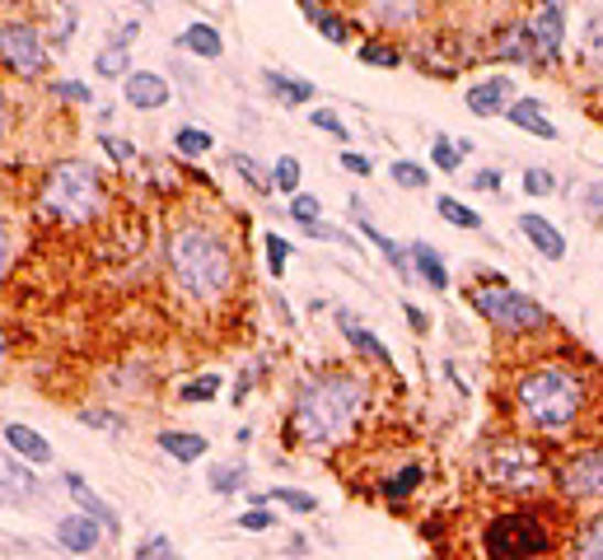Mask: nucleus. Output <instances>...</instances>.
Listing matches in <instances>:
<instances>
[{
  "mask_svg": "<svg viewBox=\"0 0 603 560\" xmlns=\"http://www.w3.org/2000/svg\"><path fill=\"white\" fill-rule=\"evenodd\" d=\"M56 94L71 98V104H89V89H85V85H75V79H62V85H56Z\"/></svg>",
  "mask_w": 603,
  "mask_h": 560,
  "instance_id": "50",
  "label": "nucleus"
},
{
  "mask_svg": "<svg viewBox=\"0 0 603 560\" xmlns=\"http://www.w3.org/2000/svg\"><path fill=\"white\" fill-rule=\"evenodd\" d=\"M369 14L388 29H402V24H417V19L426 14V6H394V0H384V6H369Z\"/></svg>",
  "mask_w": 603,
  "mask_h": 560,
  "instance_id": "30",
  "label": "nucleus"
},
{
  "mask_svg": "<svg viewBox=\"0 0 603 560\" xmlns=\"http://www.w3.org/2000/svg\"><path fill=\"white\" fill-rule=\"evenodd\" d=\"M0 491H10L19 499H33L37 495V476L19 463V457H0Z\"/></svg>",
  "mask_w": 603,
  "mask_h": 560,
  "instance_id": "24",
  "label": "nucleus"
},
{
  "mask_svg": "<svg viewBox=\"0 0 603 560\" xmlns=\"http://www.w3.org/2000/svg\"><path fill=\"white\" fill-rule=\"evenodd\" d=\"M277 518H271V509H248V514H239V528L244 532H267Z\"/></svg>",
  "mask_w": 603,
  "mask_h": 560,
  "instance_id": "47",
  "label": "nucleus"
},
{
  "mask_svg": "<svg viewBox=\"0 0 603 560\" xmlns=\"http://www.w3.org/2000/svg\"><path fill=\"white\" fill-rule=\"evenodd\" d=\"M136 560H179V551H173L169 537H150V542L136 551Z\"/></svg>",
  "mask_w": 603,
  "mask_h": 560,
  "instance_id": "44",
  "label": "nucleus"
},
{
  "mask_svg": "<svg viewBox=\"0 0 603 560\" xmlns=\"http://www.w3.org/2000/svg\"><path fill=\"white\" fill-rule=\"evenodd\" d=\"M473 309L492 323L496 332L505 336H524V332H542L548 327V309L529 299L524 290H510V286H477L473 294Z\"/></svg>",
  "mask_w": 603,
  "mask_h": 560,
  "instance_id": "7",
  "label": "nucleus"
},
{
  "mask_svg": "<svg viewBox=\"0 0 603 560\" xmlns=\"http://www.w3.org/2000/svg\"><path fill=\"white\" fill-rule=\"evenodd\" d=\"M552 482L567 505H594V499H603V439L561 457L552 467Z\"/></svg>",
  "mask_w": 603,
  "mask_h": 560,
  "instance_id": "8",
  "label": "nucleus"
},
{
  "mask_svg": "<svg viewBox=\"0 0 603 560\" xmlns=\"http://www.w3.org/2000/svg\"><path fill=\"white\" fill-rule=\"evenodd\" d=\"M575 556L580 560H603V509L585 518V528L575 532Z\"/></svg>",
  "mask_w": 603,
  "mask_h": 560,
  "instance_id": "25",
  "label": "nucleus"
},
{
  "mask_svg": "<svg viewBox=\"0 0 603 560\" xmlns=\"http://www.w3.org/2000/svg\"><path fill=\"white\" fill-rule=\"evenodd\" d=\"M585 206H590V215H603V183L585 187Z\"/></svg>",
  "mask_w": 603,
  "mask_h": 560,
  "instance_id": "53",
  "label": "nucleus"
},
{
  "mask_svg": "<svg viewBox=\"0 0 603 560\" xmlns=\"http://www.w3.org/2000/svg\"><path fill=\"white\" fill-rule=\"evenodd\" d=\"M267 499H277V505L295 509V514H314V509H319V499H314V495H309V491H290V486L267 491V495H258V499H252V505H267Z\"/></svg>",
  "mask_w": 603,
  "mask_h": 560,
  "instance_id": "29",
  "label": "nucleus"
},
{
  "mask_svg": "<svg viewBox=\"0 0 603 560\" xmlns=\"http://www.w3.org/2000/svg\"><path fill=\"white\" fill-rule=\"evenodd\" d=\"M388 173H394V183L407 187V192H421L426 183H431V169H421L417 159H394V169Z\"/></svg>",
  "mask_w": 603,
  "mask_h": 560,
  "instance_id": "32",
  "label": "nucleus"
},
{
  "mask_svg": "<svg viewBox=\"0 0 603 560\" xmlns=\"http://www.w3.org/2000/svg\"><path fill=\"white\" fill-rule=\"evenodd\" d=\"M557 551V532L538 509H505L482 528L486 560H548Z\"/></svg>",
  "mask_w": 603,
  "mask_h": 560,
  "instance_id": "5",
  "label": "nucleus"
},
{
  "mask_svg": "<svg viewBox=\"0 0 603 560\" xmlns=\"http://www.w3.org/2000/svg\"><path fill=\"white\" fill-rule=\"evenodd\" d=\"M248 482V467H211V491H239Z\"/></svg>",
  "mask_w": 603,
  "mask_h": 560,
  "instance_id": "41",
  "label": "nucleus"
},
{
  "mask_svg": "<svg viewBox=\"0 0 603 560\" xmlns=\"http://www.w3.org/2000/svg\"><path fill=\"white\" fill-rule=\"evenodd\" d=\"M580 47L594 66H603V10H590V19L580 24Z\"/></svg>",
  "mask_w": 603,
  "mask_h": 560,
  "instance_id": "31",
  "label": "nucleus"
},
{
  "mask_svg": "<svg viewBox=\"0 0 603 560\" xmlns=\"http://www.w3.org/2000/svg\"><path fill=\"white\" fill-rule=\"evenodd\" d=\"M229 164H235V169H239V173H244L248 183L258 187L262 196H271V187H277V183H271V173H262V164H258V159H248V154H239V150H235V154H229Z\"/></svg>",
  "mask_w": 603,
  "mask_h": 560,
  "instance_id": "34",
  "label": "nucleus"
},
{
  "mask_svg": "<svg viewBox=\"0 0 603 560\" xmlns=\"http://www.w3.org/2000/svg\"><path fill=\"white\" fill-rule=\"evenodd\" d=\"M94 66H99V75H131L127 71V52H99V62H94Z\"/></svg>",
  "mask_w": 603,
  "mask_h": 560,
  "instance_id": "46",
  "label": "nucleus"
},
{
  "mask_svg": "<svg viewBox=\"0 0 603 560\" xmlns=\"http://www.w3.org/2000/svg\"><path fill=\"white\" fill-rule=\"evenodd\" d=\"M122 94H127V104L141 108V112L164 108V104H169V79L154 75V71H131L127 85H122Z\"/></svg>",
  "mask_w": 603,
  "mask_h": 560,
  "instance_id": "15",
  "label": "nucleus"
},
{
  "mask_svg": "<svg viewBox=\"0 0 603 560\" xmlns=\"http://www.w3.org/2000/svg\"><path fill=\"white\" fill-rule=\"evenodd\" d=\"M216 392H220V374H202L183 384V402H211Z\"/></svg>",
  "mask_w": 603,
  "mask_h": 560,
  "instance_id": "36",
  "label": "nucleus"
},
{
  "mask_svg": "<svg viewBox=\"0 0 603 560\" xmlns=\"http://www.w3.org/2000/svg\"><path fill=\"white\" fill-rule=\"evenodd\" d=\"M360 229H365V238H369V244H375V248L388 257V267H394L398 276H407V271H412V262H407V252L394 244V238H388V234H379L375 225H369V219H360Z\"/></svg>",
  "mask_w": 603,
  "mask_h": 560,
  "instance_id": "27",
  "label": "nucleus"
},
{
  "mask_svg": "<svg viewBox=\"0 0 603 560\" xmlns=\"http://www.w3.org/2000/svg\"><path fill=\"white\" fill-rule=\"evenodd\" d=\"M402 313H407V323H412V332H426L431 323H426V313L417 309V304H402Z\"/></svg>",
  "mask_w": 603,
  "mask_h": 560,
  "instance_id": "54",
  "label": "nucleus"
},
{
  "mask_svg": "<svg viewBox=\"0 0 603 560\" xmlns=\"http://www.w3.org/2000/svg\"><path fill=\"white\" fill-rule=\"evenodd\" d=\"M337 323H342V336H346V342H352V351H360V355H369V359H388V346L379 342V336L375 332H365L360 323H356V313H337Z\"/></svg>",
  "mask_w": 603,
  "mask_h": 560,
  "instance_id": "22",
  "label": "nucleus"
},
{
  "mask_svg": "<svg viewBox=\"0 0 603 560\" xmlns=\"http://www.w3.org/2000/svg\"><path fill=\"white\" fill-rule=\"evenodd\" d=\"M173 146H179V154H206V150H211V131H202V127H179Z\"/></svg>",
  "mask_w": 603,
  "mask_h": 560,
  "instance_id": "39",
  "label": "nucleus"
},
{
  "mask_svg": "<svg viewBox=\"0 0 603 560\" xmlns=\"http://www.w3.org/2000/svg\"><path fill=\"white\" fill-rule=\"evenodd\" d=\"M99 146H104L108 159H118V164H131V159H136V150L127 146V140H118V136H99Z\"/></svg>",
  "mask_w": 603,
  "mask_h": 560,
  "instance_id": "48",
  "label": "nucleus"
},
{
  "mask_svg": "<svg viewBox=\"0 0 603 560\" xmlns=\"http://www.w3.org/2000/svg\"><path fill=\"white\" fill-rule=\"evenodd\" d=\"M435 211H440V219H444V225H454V229H482V215H477L473 206L454 202V196H440V202H435Z\"/></svg>",
  "mask_w": 603,
  "mask_h": 560,
  "instance_id": "28",
  "label": "nucleus"
},
{
  "mask_svg": "<svg viewBox=\"0 0 603 560\" xmlns=\"http://www.w3.org/2000/svg\"><path fill=\"white\" fill-rule=\"evenodd\" d=\"M37 206L52 219H66V225H85V219L99 215L104 206V187H99V173L89 164H56L43 183V196Z\"/></svg>",
  "mask_w": 603,
  "mask_h": 560,
  "instance_id": "6",
  "label": "nucleus"
},
{
  "mask_svg": "<svg viewBox=\"0 0 603 560\" xmlns=\"http://www.w3.org/2000/svg\"><path fill=\"white\" fill-rule=\"evenodd\" d=\"M56 537H62L66 551L89 556L94 547H99V524H94V518H85V514H71V518H62V524H56Z\"/></svg>",
  "mask_w": 603,
  "mask_h": 560,
  "instance_id": "17",
  "label": "nucleus"
},
{
  "mask_svg": "<svg viewBox=\"0 0 603 560\" xmlns=\"http://www.w3.org/2000/svg\"><path fill=\"white\" fill-rule=\"evenodd\" d=\"M421 476H426L421 463H407L398 476H388V482H384V499H394V505H402V499L421 486Z\"/></svg>",
  "mask_w": 603,
  "mask_h": 560,
  "instance_id": "26",
  "label": "nucleus"
},
{
  "mask_svg": "<svg viewBox=\"0 0 603 560\" xmlns=\"http://www.w3.org/2000/svg\"><path fill=\"white\" fill-rule=\"evenodd\" d=\"M6 444L19 457H29V463H52V444L43 434H33L29 426H19V420H14V426H6Z\"/></svg>",
  "mask_w": 603,
  "mask_h": 560,
  "instance_id": "19",
  "label": "nucleus"
},
{
  "mask_svg": "<svg viewBox=\"0 0 603 560\" xmlns=\"http://www.w3.org/2000/svg\"><path fill=\"white\" fill-rule=\"evenodd\" d=\"M557 183H552V173L548 169H524V192L529 196H548Z\"/></svg>",
  "mask_w": 603,
  "mask_h": 560,
  "instance_id": "43",
  "label": "nucleus"
},
{
  "mask_svg": "<svg viewBox=\"0 0 603 560\" xmlns=\"http://www.w3.org/2000/svg\"><path fill=\"white\" fill-rule=\"evenodd\" d=\"M515 79L510 75H492V79H477V85L463 94V104H469L473 117H500V112H510L515 104Z\"/></svg>",
  "mask_w": 603,
  "mask_h": 560,
  "instance_id": "10",
  "label": "nucleus"
},
{
  "mask_svg": "<svg viewBox=\"0 0 603 560\" xmlns=\"http://www.w3.org/2000/svg\"><path fill=\"white\" fill-rule=\"evenodd\" d=\"M473 146H469V140H459V146H454V140H435V150H431V164L440 169V173H454L459 164H463V154H469Z\"/></svg>",
  "mask_w": 603,
  "mask_h": 560,
  "instance_id": "33",
  "label": "nucleus"
},
{
  "mask_svg": "<svg viewBox=\"0 0 603 560\" xmlns=\"http://www.w3.org/2000/svg\"><path fill=\"white\" fill-rule=\"evenodd\" d=\"M169 271L179 280V290L197 304H216L235 290V252L206 225H183L169 238Z\"/></svg>",
  "mask_w": 603,
  "mask_h": 560,
  "instance_id": "3",
  "label": "nucleus"
},
{
  "mask_svg": "<svg viewBox=\"0 0 603 560\" xmlns=\"http://www.w3.org/2000/svg\"><path fill=\"white\" fill-rule=\"evenodd\" d=\"M314 29H319V33L327 37V43H337V47L346 43V37H352V24H346L342 14H333V10H323V14L314 19Z\"/></svg>",
  "mask_w": 603,
  "mask_h": 560,
  "instance_id": "38",
  "label": "nucleus"
},
{
  "mask_svg": "<svg viewBox=\"0 0 603 560\" xmlns=\"http://www.w3.org/2000/svg\"><path fill=\"white\" fill-rule=\"evenodd\" d=\"M66 491L75 495V505H80V514H85V518H94V524L108 528V532H122V518H118V509L104 505V499L89 491V482H85L80 472H66Z\"/></svg>",
  "mask_w": 603,
  "mask_h": 560,
  "instance_id": "14",
  "label": "nucleus"
},
{
  "mask_svg": "<svg viewBox=\"0 0 603 560\" xmlns=\"http://www.w3.org/2000/svg\"><path fill=\"white\" fill-rule=\"evenodd\" d=\"M529 29L542 47V62H561V37H567V6H538L529 14Z\"/></svg>",
  "mask_w": 603,
  "mask_h": 560,
  "instance_id": "12",
  "label": "nucleus"
},
{
  "mask_svg": "<svg viewBox=\"0 0 603 560\" xmlns=\"http://www.w3.org/2000/svg\"><path fill=\"white\" fill-rule=\"evenodd\" d=\"M599 402L594 374L571 355L534 359L524 365L510 384V407L519 430H529V439H575L585 434L590 416Z\"/></svg>",
  "mask_w": 603,
  "mask_h": 560,
  "instance_id": "1",
  "label": "nucleus"
},
{
  "mask_svg": "<svg viewBox=\"0 0 603 560\" xmlns=\"http://www.w3.org/2000/svg\"><path fill=\"white\" fill-rule=\"evenodd\" d=\"M262 85L281 98V104H309L319 89L309 85V79H295V75H286V71H262Z\"/></svg>",
  "mask_w": 603,
  "mask_h": 560,
  "instance_id": "21",
  "label": "nucleus"
},
{
  "mask_svg": "<svg viewBox=\"0 0 603 560\" xmlns=\"http://www.w3.org/2000/svg\"><path fill=\"white\" fill-rule=\"evenodd\" d=\"M0 355H6V332H0Z\"/></svg>",
  "mask_w": 603,
  "mask_h": 560,
  "instance_id": "56",
  "label": "nucleus"
},
{
  "mask_svg": "<svg viewBox=\"0 0 603 560\" xmlns=\"http://www.w3.org/2000/svg\"><path fill=\"white\" fill-rule=\"evenodd\" d=\"M369 407V384L356 374H342V369H327L304 378L300 392H295V434L304 444H342L346 434L360 426V416Z\"/></svg>",
  "mask_w": 603,
  "mask_h": 560,
  "instance_id": "2",
  "label": "nucleus"
},
{
  "mask_svg": "<svg viewBox=\"0 0 603 560\" xmlns=\"http://www.w3.org/2000/svg\"><path fill=\"white\" fill-rule=\"evenodd\" d=\"M496 47H500L505 62H519V66H548V62H542L538 37H534V29H529V19H510V24L500 29Z\"/></svg>",
  "mask_w": 603,
  "mask_h": 560,
  "instance_id": "11",
  "label": "nucleus"
},
{
  "mask_svg": "<svg viewBox=\"0 0 603 560\" xmlns=\"http://www.w3.org/2000/svg\"><path fill=\"white\" fill-rule=\"evenodd\" d=\"M360 62H365V66L394 71V66H402V52H398L394 43H365V47H360Z\"/></svg>",
  "mask_w": 603,
  "mask_h": 560,
  "instance_id": "35",
  "label": "nucleus"
},
{
  "mask_svg": "<svg viewBox=\"0 0 603 560\" xmlns=\"http://www.w3.org/2000/svg\"><path fill=\"white\" fill-rule=\"evenodd\" d=\"M477 476L492 491L505 495H529L548 486V453L529 434H496L486 439V449L477 453Z\"/></svg>",
  "mask_w": 603,
  "mask_h": 560,
  "instance_id": "4",
  "label": "nucleus"
},
{
  "mask_svg": "<svg viewBox=\"0 0 603 560\" xmlns=\"http://www.w3.org/2000/svg\"><path fill=\"white\" fill-rule=\"evenodd\" d=\"M519 229H524V238H529V244H534L542 257H548V262H561V257H567V234H561L548 215L524 211V215H519Z\"/></svg>",
  "mask_w": 603,
  "mask_h": 560,
  "instance_id": "13",
  "label": "nucleus"
},
{
  "mask_svg": "<svg viewBox=\"0 0 603 560\" xmlns=\"http://www.w3.org/2000/svg\"><path fill=\"white\" fill-rule=\"evenodd\" d=\"M0 66L19 75H37L47 66V47L33 24H0Z\"/></svg>",
  "mask_w": 603,
  "mask_h": 560,
  "instance_id": "9",
  "label": "nucleus"
},
{
  "mask_svg": "<svg viewBox=\"0 0 603 560\" xmlns=\"http://www.w3.org/2000/svg\"><path fill=\"white\" fill-rule=\"evenodd\" d=\"M6 131H10V104L0 98V136H6Z\"/></svg>",
  "mask_w": 603,
  "mask_h": 560,
  "instance_id": "55",
  "label": "nucleus"
},
{
  "mask_svg": "<svg viewBox=\"0 0 603 560\" xmlns=\"http://www.w3.org/2000/svg\"><path fill=\"white\" fill-rule=\"evenodd\" d=\"M183 47L192 52V56H206V62H216V56L225 52V43H220V33L211 29V24H202V19H192V24L183 29Z\"/></svg>",
  "mask_w": 603,
  "mask_h": 560,
  "instance_id": "23",
  "label": "nucleus"
},
{
  "mask_svg": "<svg viewBox=\"0 0 603 560\" xmlns=\"http://www.w3.org/2000/svg\"><path fill=\"white\" fill-rule=\"evenodd\" d=\"M290 215L300 219V225H319V215H323V206H319V196H309V192H300V196H290Z\"/></svg>",
  "mask_w": 603,
  "mask_h": 560,
  "instance_id": "42",
  "label": "nucleus"
},
{
  "mask_svg": "<svg viewBox=\"0 0 603 560\" xmlns=\"http://www.w3.org/2000/svg\"><path fill=\"white\" fill-rule=\"evenodd\" d=\"M510 122L519 127V131H529V136H538V140H561V131L548 122V112H542V98H534V94H524V98H515L510 104Z\"/></svg>",
  "mask_w": 603,
  "mask_h": 560,
  "instance_id": "16",
  "label": "nucleus"
},
{
  "mask_svg": "<svg viewBox=\"0 0 603 560\" xmlns=\"http://www.w3.org/2000/svg\"><path fill=\"white\" fill-rule=\"evenodd\" d=\"M314 127H319V131H327V136H342V140L352 136V131H346V122H342V117H337L333 108H319V112H314Z\"/></svg>",
  "mask_w": 603,
  "mask_h": 560,
  "instance_id": "45",
  "label": "nucleus"
},
{
  "mask_svg": "<svg viewBox=\"0 0 603 560\" xmlns=\"http://www.w3.org/2000/svg\"><path fill=\"white\" fill-rule=\"evenodd\" d=\"M10 257H14V238H10L6 225H0V280H6V271H10Z\"/></svg>",
  "mask_w": 603,
  "mask_h": 560,
  "instance_id": "49",
  "label": "nucleus"
},
{
  "mask_svg": "<svg viewBox=\"0 0 603 560\" xmlns=\"http://www.w3.org/2000/svg\"><path fill=\"white\" fill-rule=\"evenodd\" d=\"M262 244H267V267H271V276L281 280V276H286V257H290V244H286L281 234H267Z\"/></svg>",
  "mask_w": 603,
  "mask_h": 560,
  "instance_id": "40",
  "label": "nucleus"
},
{
  "mask_svg": "<svg viewBox=\"0 0 603 560\" xmlns=\"http://www.w3.org/2000/svg\"><path fill=\"white\" fill-rule=\"evenodd\" d=\"M154 444H160L169 457H179V463H197V457L206 453V439L187 434V430H160L154 434Z\"/></svg>",
  "mask_w": 603,
  "mask_h": 560,
  "instance_id": "20",
  "label": "nucleus"
},
{
  "mask_svg": "<svg viewBox=\"0 0 603 560\" xmlns=\"http://www.w3.org/2000/svg\"><path fill=\"white\" fill-rule=\"evenodd\" d=\"M271 183H277L281 192H295L300 196V159L295 154H281L277 159V173H271Z\"/></svg>",
  "mask_w": 603,
  "mask_h": 560,
  "instance_id": "37",
  "label": "nucleus"
},
{
  "mask_svg": "<svg viewBox=\"0 0 603 560\" xmlns=\"http://www.w3.org/2000/svg\"><path fill=\"white\" fill-rule=\"evenodd\" d=\"M473 187H477V192H500V169L477 173V177H473Z\"/></svg>",
  "mask_w": 603,
  "mask_h": 560,
  "instance_id": "52",
  "label": "nucleus"
},
{
  "mask_svg": "<svg viewBox=\"0 0 603 560\" xmlns=\"http://www.w3.org/2000/svg\"><path fill=\"white\" fill-rule=\"evenodd\" d=\"M407 262H412V271H417L431 290H450V267L440 262V252H435L431 244H412V248H407Z\"/></svg>",
  "mask_w": 603,
  "mask_h": 560,
  "instance_id": "18",
  "label": "nucleus"
},
{
  "mask_svg": "<svg viewBox=\"0 0 603 560\" xmlns=\"http://www.w3.org/2000/svg\"><path fill=\"white\" fill-rule=\"evenodd\" d=\"M342 169H346V173H356V177H365V173H369V159L346 150V154H342Z\"/></svg>",
  "mask_w": 603,
  "mask_h": 560,
  "instance_id": "51",
  "label": "nucleus"
}]
</instances>
